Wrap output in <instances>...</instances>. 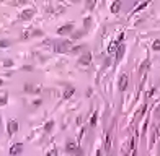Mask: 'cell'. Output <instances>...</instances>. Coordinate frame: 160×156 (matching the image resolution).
Segmentation results:
<instances>
[{
	"mask_svg": "<svg viewBox=\"0 0 160 156\" xmlns=\"http://www.w3.org/2000/svg\"><path fill=\"white\" fill-rule=\"evenodd\" d=\"M52 49H54V52H59V54L67 52V50H70V49H72V42H70V39H69V41L54 42V44H52Z\"/></svg>",
	"mask_w": 160,
	"mask_h": 156,
	"instance_id": "6da1fadb",
	"label": "cell"
},
{
	"mask_svg": "<svg viewBox=\"0 0 160 156\" xmlns=\"http://www.w3.org/2000/svg\"><path fill=\"white\" fill-rule=\"evenodd\" d=\"M72 29H74V23H67V25L61 26V28L57 29V34H59V36H64V34L72 33Z\"/></svg>",
	"mask_w": 160,
	"mask_h": 156,
	"instance_id": "7a4b0ae2",
	"label": "cell"
},
{
	"mask_svg": "<svg viewBox=\"0 0 160 156\" xmlns=\"http://www.w3.org/2000/svg\"><path fill=\"white\" fill-rule=\"evenodd\" d=\"M90 62H92V54L85 52L83 55H80V59H78V65H90Z\"/></svg>",
	"mask_w": 160,
	"mask_h": 156,
	"instance_id": "3957f363",
	"label": "cell"
},
{
	"mask_svg": "<svg viewBox=\"0 0 160 156\" xmlns=\"http://www.w3.org/2000/svg\"><path fill=\"white\" fill-rule=\"evenodd\" d=\"M7 130H8V135L17 133V130H18V122L17 120H10L8 125H7Z\"/></svg>",
	"mask_w": 160,
	"mask_h": 156,
	"instance_id": "277c9868",
	"label": "cell"
},
{
	"mask_svg": "<svg viewBox=\"0 0 160 156\" xmlns=\"http://www.w3.org/2000/svg\"><path fill=\"white\" fill-rule=\"evenodd\" d=\"M33 15H34V10H31V8H28V10H23L21 12V15H20V18L21 20H31L33 18Z\"/></svg>",
	"mask_w": 160,
	"mask_h": 156,
	"instance_id": "5b68a950",
	"label": "cell"
},
{
	"mask_svg": "<svg viewBox=\"0 0 160 156\" xmlns=\"http://www.w3.org/2000/svg\"><path fill=\"white\" fill-rule=\"evenodd\" d=\"M127 81H129V77H127V75H121V78H119V91L126 90Z\"/></svg>",
	"mask_w": 160,
	"mask_h": 156,
	"instance_id": "8992f818",
	"label": "cell"
},
{
	"mask_svg": "<svg viewBox=\"0 0 160 156\" xmlns=\"http://www.w3.org/2000/svg\"><path fill=\"white\" fill-rule=\"evenodd\" d=\"M21 151H23V145H21V143H17V145H13V146L10 148V155H12V156L20 155Z\"/></svg>",
	"mask_w": 160,
	"mask_h": 156,
	"instance_id": "52a82bcc",
	"label": "cell"
},
{
	"mask_svg": "<svg viewBox=\"0 0 160 156\" xmlns=\"http://www.w3.org/2000/svg\"><path fill=\"white\" fill-rule=\"evenodd\" d=\"M124 50H126V47H124L123 44H119L118 50H116V60H121V59H123V55H124Z\"/></svg>",
	"mask_w": 160,
	"mask_h": 156,
	"instance_id": "ba28073f",
	"label": "cell"
},
{
	"mask_svg": "<svg viewBox=\"0 0 160 156\" xmlns=\"http://www.w3.org/2000/svg\"><path fill=\"white\" fill-rule=\"evenodd\" d=\"M66 150H67V151H77V150H78V145L75 143V142H69V143L66 145Z\"/></svg>",
	"mask_w": 160,
	"mask_h": 156,
	"instance_id": "9c48e42d",
	"label": "cell"
},
{
	"mask_svg": "<svg viewBox=\"0 0 160 156\" xmlns=\"http://www.w3.org/2000/svg\"><path fill=\"white\" fill-rule=\"evenodd\" d=\"M119 47V42L115 41V42H111V46L108 47V54H116V50H118Z\"/></svg>",
	"mask_w": 160,
	"mask_h": 156,
	"instance_id": "30bf717a",
	"label": "cell"
},
{
	"mask_svg": "<svg viewBox=\"0 0 160 156\" xmlns=\"http://www.w3.org/2000/svg\"><path fill=\"white\" fill-rule=\"evenodd\" d=\"M25 91L26 93H39L41 88H34L33 85H25Z\"/></svg>",
	"mask_w": 160,
	"mask_h": 156,
	"instance_id": "8fae6325",
	"label": "cell"
},
{
	"mask_svg": "<svg viewBox=\"0 0 160 156\" xmlns=\"http://www.w3.org/2000/svg\"><path fill=\"white\" fill-rule=\"evenodd\" d=\"M74 88H72V86H69V88H66V91H64V99H69L70 98V96H72V95H74Z\"/></svg>",
	"mask_w": 160,
	"mask_h": 156,
	"instance_id": "7c38bea8",
	"label": "cell"
},
{
	"mask_svg": "<svg viewBox=\"0 0 160 156\" xmlns=\"http://www.w3.org/2000/svg\"><path fill=\"white\" fill-rule=\"evenodd\" d=\"M119 8H121V2H119V0H116L115 3L111 5V12H113V13H118Z\"/></svg>",
	"mask_w": 160,
	"mask_h": 156,
	"instance_id": "4fadbf2b",
	"label": "cell"
},
{
	"mask_svg": "<svg viewBox=\"0 0 160 156\" xmlns=\"http://www.w3.org/2000/svg\"><path fill=\"white\" fill-rule=\"evenodd\" d=\"M52 127H54V120H49V122L44 125V130L46 132H51V128H52Z\"/></svg>",
	"mask_w": 160,
	"mask_h": 156,
	"instance_id": "5bb4252c",
	"label": "cell"
},
{
	"mask_svg": "<svg viewBox=\"0 0 160 156\" xmlns=\"http://www.w3.org/2000/svg\"><path fill=\"white\" fill-rule=\"evenodd\" d=\"M7 101H8V96H7V95L0 96V106H5V104H7Z\"/></svg>",
	"mask_w": 160,
	"mask_h": 156,
	"instance_id": "9a60e30c",
	"label": "cell"
},
{
	"mask_svg": "<svg viewBox=\"0 0 160 156\" xmlns=\"http://www.w3.org/2000/svg\"><path fill=\"white\" fill-rule=\"evenodd\" d=\"M82 49H85V47H83V46H75V47H72V49H70V52L77 54V52H80V50H82Z\"/></svg>",
	"mask_w": 160,
	"mask_h": 156,
	"instance_id": "2e32d148",
	"label": "cell"
},
{
	"mask_svg": "<svg viewBox=\"0 0 160 156\" xmlns=\"http://www.w3.org/2000/svg\"><path fill=\"white\" fill-rule=\"evenodd\" d=\"M147 5H149V2H144V3L137 5V8H136L134 12H137V10H142V8H145V7H147Z\"/></svg>",
	"mask_w": 160,
	"mask_h": 156,
	"instance_id": "e0dca14e",
	"label": "cell"
},
{
	"mask_svg": "<svg viewBox=\"0 0 160 156\" xmlns=\"http://www.w3.org/2000/svg\"><path fill=\"white\" fill-rule=\"evenodd\" d=\"M90 124L92 125H96V112H93V115H92V119H90Z\"/></svg>",
	"mask_w": 160,
	"mask_h": 156,
	"instance_id": "ac0fdd59",
	"label": "cell"
},
{
	"mask_svg": "<svg viewBox=\"0 0 160 156\" xmlns=\"http://www.w3.org/2000/svg\"><path fill=\"white\" fill-rule=\"evenodd\" d=\"M152 47H154V50H160V41H155L152 44Z\"/></svg>",
	"mask_w": 160,
	"mask_h": 156,
	"instance_id": "d6986e66",
	"label": "cell"
},
{
	"mask_svg": "<svg viewBox=\"0 0 160 156\" xmlns=\"http://www.w3.org/2000/svg\"><path fill=\"white\" fill-rule=\"evenodd\" d=\"M13 65V62L10 60V59H7V60H3V67H12Z\"/></svg>",
	"mask_w": 160,
	"mask_h": 156,
	"instance_id": "ffe728a7",
	"label": "cell"
},
{
	"mask_svg": "<svg viewBox=\"0 0 160 156\" xmlns=\"http://www.w3.org/2000/svg\"><path fill=\"white\" fill-rule=\"evenodd\" d=\"M10 41H0V47H8Z\"/></svg>",
	"mask_w": 160,
	"mask_h": 156,
	"instance_id": "44dd1931",
	"label": "cell"
},
{
	"mask_svg": "<svg viewBox=\"0 0 160 156\" xmlns=\"http://www.w3.org/2000/svg\"><path fill=\"white\" fill-rule=\"evenodd\" d=\"M48 156H57V150H52V151H49V155Z\"/></svg>",
	"mask_w": 160,
	"mask_h": 156,
	"instance_id": "7402d4cb",
	"label": "cell"
},
{
	"mask_svg": "<svg viewBox=\"0 0 160 156\" xmlns=\"http://www.w3.org/2000/svg\"><path fill=\"white\" fill-rule=\"evenodd\" d=\"M155 133L160 137V125H157V128H155Z\"/></svg>",
	"mask_w": 160,
	"mask_h": 156,
	"instance_id": "603a6c76",
	"label": "cell"
},
{
	"mask_svg": "<svg viewBox=\"0 0 160 156\" xmlns=\"http://www.w3.org/2000/svg\"><path fill=\"white\" fill-rule=\"evenodd\" d=\"M2 85H3V81H2V80H0V86H2Z\"/></svg>",
	"mask_w": 160,
	"mask_h": 156,
	"instance_id": "cb8c5ba5",
	"label": "cell"
}]
</instances>
